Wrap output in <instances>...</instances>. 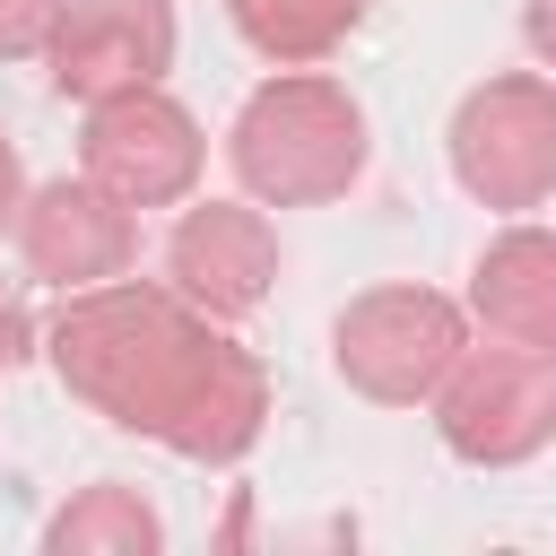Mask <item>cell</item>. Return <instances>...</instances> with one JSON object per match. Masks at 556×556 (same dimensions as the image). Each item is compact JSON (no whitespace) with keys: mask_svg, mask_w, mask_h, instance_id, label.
Returning <instances> with one entry per match:
<instances>
[{"mask_svg":"<svg viewBox=\"0 0 556 556\" xmlns=\"http://www.w3.org/2000/svg\"><path fill=\"white\" fill-rule=\"evenodd\" d=\"M52 365L87 408L156 434L182 460H243L269 417L261 365L208 330L182 287H78V304L52 321Z\"/></svg>","mask_w":556,"mask_h":556,"instance_id":"cell-1","label":"cell"},{"mask_svg":"<svg viewBox=\"0 0 556 556\" xmlns=\"http://www.w3.org/2000/svg\"><path fill=\"white\" fill-rule=\"evenodd\" d=\"M226 156L243 174L252 200L269 208H304V200H339L365 174V113L339 78L321 70H287L269 87H252V104L226 130Z\"/></svg>","mask_w":556,"mask_h":556,"instance_id":"cell-2","label":"cell"},{"mask_svg":"<svg viewBox=\"0 0 556 556\" xmlns=\"http://www.w3.org/2000/svg\"><path fill=\"white\" fill-rule=\"evenodd\" d=\"M330 348H339V374L365 400L408 408V400H434L443 391V374L460 365L469 330H460V304L434 295V287H374V295H356L339 313Z\"/></svg>","mask_w":556,"mask_h":556,"instance_id":"cell-3","label":"cell"},{"mask_svg":"<svg viewBox=\"0 0 556 556\" xmlns=\"http://www.w3.org/2000/svg\"><path fill=\"white\" fill-rule=\"evenodd\" d=\"M434 426L460 460H486V469H513L530 452L556 443V356L539 348H460V365L443 374L434 391Z\"/></svg>","mask_w":556,"mask_h":556,"instance_id":"cell-4","label":"cell"},{"mask_svg":"<svg viewBox=\"0 0 556 556\" xmlns=\"http://www.w3.org/2000/svg\"><path fill=\"white\" fill-rule=\"evenodd\" d=\"M452 174L486 208H539L556 191V78L513 70L469 87L452 113Z\"/></svg>","mask_w":556,"mask_h":556,"instance_id":"cell-5","label":"cell"},{"mask_svg":"<svg viewBox=\"0 0 556 556\" xmlns=\"http://www.w3.org/2000/svg\"><path fill=\"white\" fill-rule=\"evenodd\" d=\"M87 174L122 200V208H165L200 182V122L165 96V87H122L87 104Z\"/></svg>","mask_w":556,"mask_h":556,"instance_id":"cell-6","label":"cell"},{"mask_svg":"<svg viewBox=\"0 0 556 556\" xmlns=\"http://www.w3.org/2000/svg\"><path fill=\"white\" fill-rule=\"evenodd\" d=\"M174 61V9L165 0H70L52 26V87L96 104L122 87H156Z\"/></svg>","mask_w":556,"mask_h":556,"instance_id":"cell-7","label":"cell"},{"mask_svg":"<svg viewBox=\"0 0 556 556\" xmlns=\"http://www.w3.org/2000/svg\"><path fill=\"white\" fill-rule=\"evenodd\" d=\"M130 243H139V226H130V208L96 174L43 182L17 208V252H26V269L43 287H104V278H122L130 269Z\"/></svg>","mask_w":556,"mask_h":556,"instance_id":"cell-8","label":"cell"},{"mask_svg":"<svg viewBox=\"0 0 556 556\" xmlns=\"http://www.w3.org/2000/svg\"><path fill=\"white\" fill-rule=\"evenodd\" d=\"M165 278L200 313H252L278 278V235L243 200H200V208H182V226L165 243Z\"/></svg>","mask_w":556,"mask_h":556,"instance_id":"cell-9","label":"cell"},{"mask_svg":"<svg viewBox=\"0 0 556 556\" xmlns=\"http://www.w3.org/2000/svg\"><path fill=\"white\" fill-rule=\"evenodd\" d=\"M486 339H513V348H539L556 356V235L539 226H513L478 252V287H469Z\"/></svg>","mask_w":556,"mask_h":556,"instance_id":"cell-10","label":"cell"},{"mask_svg":"<svg viewBox=\"0 0 556 556\" xmlns=\"http://www.w3.org/2000/svg\"><path fill=\"white\" fill-rule=\"evenodd\" d=\"M226 9H235V35L252 52H269V61H287V70L321 61L365 17V0H226Z\"/></svg>","mask_w":556,"mask_h":556,"instance_id":"cell-11","label":"cell"},{"mask_svg":"<svg viewBox=\"0 0 556 556\" xmlns=\"http://www.w3.org/2000/svg\"><path fill=\"white\" fill-rule=\"evenodd\" d=\"M43 539H52L61 556H70V547H122V556H130V547H156L165 521L139 504V486H113V478H104V486H87L70 513H52Z\"/></svg>","mask_w":556,"mask_h":556,"instance_id":"cell-12","label":"cell"},{"mask_svg":"<svg viewBox=\"0 0 556 556\" xmlns=\"http://www.w3.org/2000/svg\"><path fill=\"white\" fill-rule=\"evenodd\" d=\"M70 0H0V61H26V52H52V26H61Z\"/></svg>","mask_w":556,"mask_h":556,"instance_id":"cell-13","label":"cell"},{"mask_svg":"<svg viewBox=\"0 0 556 556\" xmlns=\"http://www.w3.org/2000/svg\"><path fill=\"white\" fill-rule=\"evenodd\" d=\"M26 339H35V330H26L17 295H0V374H9V365H26Z\"/></svg>","mask_w":556,"mask_h":556,"instance_id":"cell-14","label":"cell"},{"mask_svg":"<svg viewBox=\"0 0 556 556\" xmlns=\"http://www.w3.org/2000/svg\"><path fill=\"white\" fill-rule=\"evenodd\" d=\"M521 26H530V52L556 70V0H530V9H521Z\"/></svg>","mask_w":556,"mask_h":556,"instance_id":"cell-15","label":"cell"},{"mask_svg":"<svg viewBox=\"0 0 556 556\" xmlns=\"http://www.w3.org/2000/svg\"><path fill=\"white\" fill-rule=\"evenodd\" d=\"M17 191H26V174H17V148L0 139V226H17V208H26Z\"/></svg>","mask_w":556,"mask_h":556,"instance_id":"cell-16","label":"cell"}]
</instances>
